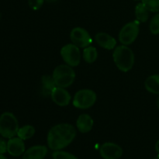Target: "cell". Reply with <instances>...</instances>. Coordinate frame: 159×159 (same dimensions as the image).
Masks as SVG:
<instances>
[{
	"label": "cell",
	"mask_w": 159,
	"mask_h": 159,
	"mask_svg": "<svg viewBox=\"0 0 159 159\" xmlns=\"http://www.w3.org/2000/svg\"><path fill=\"white\" fill-rule=\"evenodd\" d=\"M76 130L70 124H59L51 127L48 134V145L53 151H60L69 145L76 137Z\"/></svg>",
	"instance_id": "1"
},
{
	"label": "cell",
	"mask_w": 159,
	"mask_h": 159,
	"mask_svg": "<svg viewBox=\"0 0 159 159\" xmlns=\"http://www.w3.org/2000/svg\"><path fill=\"white\" fill-rule=\"evenodd\" d=\"M113 58L118 69L123 72L129 71L134 65V54L126 45H120L115 48Z\"/></svg>",
	"instance_id": "2"
},
{
	"label": "cell",
	"mask_w": 159,
	"mask_h": 159,
	"mask_svg": "<svg viewBox=\"0 0 159 159\" xmlns=\"http://www.w3.org/2000/svg\"><path fill=\"white\" fill-rule=\"evenodd\" d=\"M53 79L56 86L68 88L75 82V72L72 67L68 65H60L54 68L53 71Z\"/></svg>",
	"instance_id": "3"
},
{
	"label": "cell",
	"mask_w": 159,
	"mask_h": 159,
	"mask_svg": "<svg viewBox=\"0 0 159 159\" xmlns=\"http://www.w3.org/2000/svg\"><path fill=\"white\" fill-rule=\"evenodd\" d=\"M19 123L13 113L5 112L0 116V135L5 138H13L17 135Z\"/></svg>",
	"instance_id": "4"
},
{
	"label": "cell",
	"mask_w": 159,
	"mask_h": 159,
	"mask_svg": "<svg viewBox=\"0 0 159 159\" xmlns=\"http://www.w3.org/2000/svg\"><path fill=\"white\" fill-rule=\"evenodd\" d=\"M96 101V94L93 90L81 89L75 94L72 104L75 108L86 110L95 104Z\"/></svg>",
	"instance_id": "5"
},
{
	"label": "cell",
	"mask_w": 159,
	"mask_h": 159,
	"mask_svg": "<svg viewBox=\"0 0 159 159\" xmlns=\"http://www.w3.org/2000/svg\"><path fill=\"white\" fill-rule=\"evenodd\" d=\"M139 34V22L131 21L124 25L119 33V40L123 45H130Z\"/></svg>",
	"instance_id": "6"
},
{
	"label": "cell",
	"mask_w": 159,
	"mask_h": 159,
	"mask_svg": "<svg viewBox=\"0 0 159 159\" xmlns=\"http://www.w3.org/2000/svg\"><path fill=\"white\" fill-rule=\"evenodd\" d=\"M61 56L65 64L71 67H77L80 64V49L74 43H68L62 47L61 50Z\"/></svg>",
	"instance_id": "7"
},
{
	"label": "cell",
	"mask_w": 159,
	"mask_h": 159,
	"mask_svg": "<svg viewBox=\"0 0 159 159\" xmlns=\"http://www.w3.org/2000/svg\"><path fill=\"white\" fill-rule=\"evenodd\" d=\"M71 42L79 48H85L93 42L92 37L88 31L82 27H75L72 29L70 34Z\"/></svg>",
	"instance_id": "8"
},
{
	"label": "cell",
	"mask_w": 159,
	"mask_h": 159,
	"mask_svg": "<svg viewBox=\"0 0 159 159\" xmlns=\"http://www.w3.org/2000/svg\"><path fill=\"white\" fill-rule=\"evenodd\" d=\"M99 153L103 159H119L123 155V149L113 142H106L101 145Z\"/></svg>",
	"instance_id": "9"
},
{
	"label": "cell",
	"mask_w": 159,
	"mask_h": 159,
	"mask_svg": "<svg viewBox=\"0 0 159 159\" xmlns=\"http://www.w3.org/2000/svg\"><path fill=\"white\" fill-rule=\"evenodd\" d=\"M53 102L59 107H66L70 103L71 96L65 88L56 86L51 93Z\"/></svg>",
	"instance_id": "10"
},
{
	"label": "cell",
	"mask_w": 159,
	"mask_h": 159,
	"mask_svg": "<svg viewBox=\"0 0 159 159\" xmlns=\"http://www.w3.org/2000/svg\"><path fill=\"white\" fill-rule=\"evenodd\" d=\"M7 152L13 157H19L25 152V144L23 140L17 138H10L7 141Z\"/></svg>",
	"instance_id": "11"
},
{
	"label": "cell",
	"mask_w": 159,
	"mask_h": 159,
	"mask_svg": "<svg viewBox=\"0 0 159 159\" xmlns=\"http://www.w3.org/2000/svg\"><path fill=\"white\" fill-rule=\"evenodd\" d=\"M95 40L99 46L107 50L115 49L116 46V40L114 37L107 33H99L95 36Z\"/></svg>",
	"instance_id": "12"
},
{
	"label": "cell",
	"mask_w": 159,
	"mask_h": 159,
	"mask_svg": "<svg viewBox=\"0 0 159 159\" xmlns=\"http://www.w3.org/2000/svg\"><path fill=\"white\" fill-rule=\"evenodd\" d=\"M48 148L43 145H36L30 148L23 153V159H44L48 154Z\"/></svg>",
	"instance_id": "13"
},
{
	"label": "cell",
	"mask_w": 159,
	"mask_h": 159,
	"mask_svg": "<svg viewBox=\"0 0 159 159\" xmlns=\"http://www.w3.org/2000/svg\"><path fill=\"white\" fill-rule=\"evenodd\" d=\"M94 121L93 118L86 113L81 114L76 120V127L77 129L82 134L89 132L93 129Z\"/></svg>",
	"instance_id": "14"
},
{
	"label": "cell",
	"mask_w": 159,
	"mask_h": 159,
	"mask_svg": "<svg viewBox=\"0 0 159 159\" xmlns=\"http://www.w3.org/2000/svg\"><path fill=\"white\" fill-rule=\"evenodd\" d=\"M144 86L149 93L159 94V75L149 76L144 82Z\"/></svg>",
	"instance_id": "15"
},
{
	"label": "cell",
	"mask_w": 159,
	"mask_h": 159,
	"mask_svg": "<svg viewBox=\"0 0 159 159\" xmlns=\"http://www.w3.org/2000/svg\"><path fill=\"white\" fill-rule=\"evenodd\" d=\"M36 130L34 127L32 125H25L23 127L19 128L18 132H17V136L22 140H28L30 138H33L35 134Z\"/></svg>",
	"instance_id": "16"
},
{
	"label": "cell",
	"mask_w": 159,
	"mask_h": 159,
	"mask_svg": "<svg viewBox=\"0 0 159 159\" xmlns=\"http://www.w3.org/2000/svg\"><path fill=\"white\" fill-rule=\"evenodd\" d=\"M135 15L137 20L141 23H145L148 20V10L143 5V3H138L135 7Z\"/></svg>",
	"instance_id": "17"
},
{
	"label": "cell",
	"mask_w": 159,
	"mask_h": 159,
	"mask_svg": "<svg viewBox=\"0 0 159 159\" xmlns=\"http://www.w3.org/2000/svg\"><path fill=\"white\" fill-rule=\"evenodd\" d=\"M98 57L97 50L95 47L89 46L84 48L83 50V58L87 63L92 64L96 61Z\"/></svg>",
	"instance_id": "18"
},
{
	"label": "cell",
	"mask_w": 159,
	"mask_h": 159,
	"mask_svg": "<svg viewBox=\"0 0 159 159\" xmlns=\"http://www.w3.org/2000/svg\"><path fill=\"white\" fill-rule=\"evenodd\" d=\"M41 82L43 88L48 90V91H49L50 93H51L52 90L56 87L55 82H54V79H53V76L43 75L42 77Z\"/></svg>",
	"instance_id": "19"
},
{
	"label": "cell",
	"mask_w": 159,
	"mask_h": 159,
	"mask_svg": "<svg viewBox=\"0 0 159 159\" xmlns=\"http://www.w3.org/2000/svg\"><path fill=\"white\" fill-rule=\"evenodd\" d=\"M142 3L150 12H159V0H142Z\"/></svg>",
	"instance_id": "20"
},
{
	"label": "cell",
	"mask_w": 159,
	"mask_h": 159,
	"mask_svg": "<svg viewBox=\"0 0 159 159\" xmlns=\"http://www.w3.org/2000/svg\"><path fill=\"white\" fill-rule=\"evenodd\" d=\"M53 159H79L74 155L63 151H54L52 154Z\"/></svg>",
	"instance_id": "21"
},
{
	"label": "cell",
	"mask_w": 159,
	"mask_h": 159,
	"mask_svg": "<svg viewBox=\"0 0 159 159\" xmlns=\"http://www.w3.org/2000/svg\"><path fill=\"white\" fill-rule=\"evenodd\" d=\"M149 28H150V31L152 34L156 35L159 34V13L156 14L152 19Z\"/></svg>",
	"instance_id": "22"
},
{
	"label": "cell",
	"mask_w": 159,
	"mask_h": 159,
	"mask_svg": "<svg viewBox=\"0 0 159 159\" xmlns=\"http://www.w3.org/2000/svg\"><path fill=\"white\" fill-rule=\"evenodd\" d=\"M44 0H28V5L33 10H38L43 6Z\"/></svg>",
	"instance_id": "23"
},
{
	"label": "cell",
	"mask_w": 159,
	"mask_h": 159,
	"mask_svg": "<svg viewBox=\"0 0 159 159\" xmlns=\"http://www.w3.org/2000/svg\"><path fill=\"white\" fill-rule=\"evenodd\" d=\"M7 152V142L0 138V154H5Z\"/></svg>",
	"instance_id": "24"
},
{
	"label": "cell",
	"mask_w": 159,
	"mask_h": 159,
	"mask_svg": "<svg viewBox=\"0 0 159 159\" xmlns=\"http://www.w3.org/2000/svg\"><path fill=\"white\" fill-rule=\"evenodd\" d=\"M155 150H156V152H158L159 155V140L157 141L156 144H155Z\"/></svg>",
	"instance_id": "25"
},
{
	"label": "cell",
	"mask_w": 159,
	"mask_h": 159,
	"mask_svg": "<svg viewBox=\"0 0 159 159\" xmlns=\"http://www.w3.org/2000/svg\"><path fill=\"white\" fill-rule=\"evenodd\" d=\"M0 159H7L6 156L3 155V154H0Z\"/></svg>",
	"instance_id": "26"
},
{
	"label": "cell",
	"mask_w": 159,
	"mask_h": 159,
	"mask_svg": "<svg viewBox=\"0 0 159 159\" xmlns=\"http://www.w3.org/2000/svg\"><path fill=\"white\" fill-rule=\"evenodd\" d=\"M157 105H158V109H159V97H158V101H157Z\"/></svg>",
	"instance_id": "27"
},
{
	"label": "cell",
	"mask_w": 159,
	"mask_h": 159,
	"mask_svg": "<svg viewBox=\"0 0 159 159\" xmlns=\"http://www.w3.org/2000/svg\"><path fill=\"white\" fill-rule=\"evenodd\" d=\"M153 159H159V155H158V156H156V157H155V158H154Z\"/></svg>",
	"instance_id": "28"
},
{
	"label": "cell",
	"mask_w": 159,
	"mask_h": 159,
	"mask_svg": "<svg viewBox=\"0 0 159 159\" xmlns=\"http://www.w3.org/2000/svg\"><path fill=\"white\" fill-rule=\"evenodd\" d=\"M47 1L48 2H54V1H56V0H47Z\"/></svg>",
	"instance_id": "29"
},
{
	"label": "cell",
	"mask_w": 159,
	"mask_h": 159,
	"mask_svg": "<svg viewBox=\"0 0 159 159\" xmlns=\"http://www.w3.org/2000/svg\"><path fill=\"white\" fill-rule=\"evenodd\" d=\"M135 1H140V0H135Z\"/></svg>",
	"instance_id": "30"
}]
</instances>
